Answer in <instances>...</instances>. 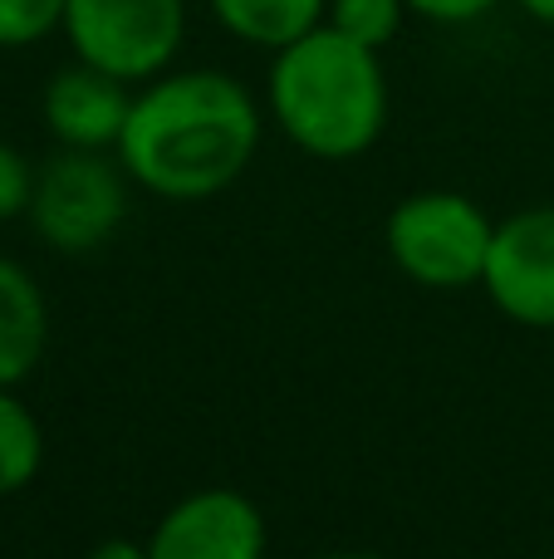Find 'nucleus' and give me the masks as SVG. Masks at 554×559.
<instances>
[{
	"mask_svg": "<svg viewBox=\"0 0 554 559\" xmlns=\"http://www.w3.org/2000/svg\"><path fill=\"white\" fill-rule=\"evenodd\" d=\"M128 187L133 177L113 153H79L59 147L35 182L29 231L59 255H94L128 222Z\"/></svg>",
	"mask_w": 554,
	"mask_h": 559,
	"instance_id": "4",
	"label": "nucleus"
},
{
	"mask_svg": "<svg viewBox=\"0 0 554 559\" xmlns=\"http://www.w3.org/2000/svg\"><path fill=\"white\" fill-rule=\"evenodd\" d=\"M520 10H526V15H535L540 25H550L554 29V0H516Z\"/></svg>",
	"mask_w": 554,
	"mask_h": 559,
	"instance_id": "17",
	"label": "nucleus"
},
{
	"mask_svg": "<svg viewBox=\"0 0 554 559\" xmlns=\"http://www.w3.org/2000/svg\"><path fill=\"white\" fill-rule=\"evenodd\" d=\"M320 559H383V555H373V550H329Z\"/></svg>",
	"mask_w": 554,
	"mask_h": 559,
	"instance_id": "18",
	"label": "nucleus"
},
{
	"mask_svg": "<svg viewBox=\"0 0 554 559\" xmlns=\"http://www.w3.org/2000/svg\"><path fill=\"white\" fill-rule=\"evenodd\" d=\"M35 182H39V167H29V157L20 153V147L0 143V222L29 216V202H35Z\"/></svg>",
	"mask_w": 554,
	"mask_h": 559,
	"instance_id": "14",
	"label": "nucleus"
},
{
	"mask_svg": "<svg viewBox=\"0 0 554 559\" xmlns=\"http://www.w3.org/2000/svg\"><path fill=\"white\" fill-rule=\"evenodd\" d=\"M128 108H133V84H123L108 69L84 64V59L59 69L39 98V114H45L55 143L79 147V153H113L123 138Z\"/></svg>",
	"mask_w": 554,
	"mask_h": 559,
	"instance_id": "8",
	"label": "nucleus"
},
{
	"mask_svg": "<svg viewBox=\"0 0 554 559\" xmlns=\"http://www.w3.org/2000/svg\"><path fill=\"white\" fill-rule=\"evenodd\" d=\"M64 39L74 59L123 84L167 74L186 39V0H69Z\"/></svg>",
	"mask_w": 554,
	"mask_h": 559,
	"instance_id": "5",
	"label": "nucleus"
},
{
	"mask_svg": "<svg viewBox=\"0 0 554 559\" xmlns=\"http://www.w3.org/2000/svg\"><path fill=\"white\" fill-rule=\"evenodd\" d=\"M402 15H412L408 0H329L324 25H334L339 35L359 39L369 49H388L402 29Z\"/></svg>",
	"mask_w": 554,
	"mask_h": 559,
	"instance_id": "12",
	"label": "nucleus"
},
{
	"mask_svg": "<svg viewBox=\"0 0 554 559\" xmlns=\"http://www.w3.org/2000/svg\"><path fill=\"white\" fill-rule=\"evenodd\" d=\"M45 466V427L15 388H0V496L25 491Z\"/></svg>",
	"mask_w": 554,
	"mask_h": 559,
	"instance_id": "11",
	"label": "nucleus"
},
{
	"mask_svg": "<svg viewBox=\"0 0 554 559\" xmlns=\"http://www.w3.org/2000/svg\"><path fill=\"white\" fill-rule=\"evenodd\" d=\"M88 559H153L147 555V540H123V535H113V540H98Z\"/></svg>",
	"mask_w": 554,
	"mask_h": 559,
	"instance_id": "16",
	"label": "nucleus"
},
{
	"mask_svg": "<svg viewBox=\"0 0 554 559\" xmlns=\"http://www.w3.org/2000/svg\"><path fill=\"white\" fill-rule=\"evenodd\" d=\"M261 104L221 69H167L133 94L113 157L162 202L231 192L261 147Z\"/></svg>",
	"mask_w": 554,
	"mask_h": 559,
	"instance_id": "1",
	"label": "nucleus"
},
{
	"mask_svg": "<svg viewBox=\"0 0 554 559\" xmlns=\"http://www.w3.org/2000/svg\"><path fill=\"white\" fill-rule=\"evenodd\" d=\"M49 348V305L39 280L0 255V388H20Z\"/></svg>",
	"mask_w": 554,
	"mask_h": 559,
	"instance_id": "9",
	"label": "nucleus"
},
{
	"mask_svg": "<svg viewBox=\"0 0 554 559\" xmlns=\"http://www.w3.org/2000/svg\"><path fill=\"white\" fill-rule=\"evenodd\" d=\"M550 79H554V55H550Z\"/></svg>",
	"mask_w": 554,
	"mask_h": 559,
	"instance_id": "19",
	"label": "nucleus"
},
{
	"mask_svg": "<svg viewBox=\"0 0 554 559\" xmlns=\"http://www.w3.org/2000/svg\"><path fill=\"white\" fill-rule=\"evenodd\" d=\"M64 10L69 0H0V49H25L64 29Z\"/></svg>",
	"mask_w": 554,
	"mask_h": 559,
	"instance_id": "13",
	"label": "nucleus"
},
{
	"mask_svg": "<svg viewBox=\"0 0 554 559\" xmlns=\"http://www.w3.org/2000/svg\"><path fill=\"white\" fill-rule=\"evenodd\" d=\"M550 559H554V555H550Z\"/></svg>",
	"mask_w": 554,
	"mask_h": 559,
	"instance_id": "20",
	"label": "nucleus"
},
{
	"mask_svg": "<svg viewBox=\"0 0 554 559\" xmlns=\"http://www.w3.org/2000/svg\"><path fill=\"white\" fill-rule=\"evenodd\" d=\"M265 550H270L265 511L231 486L186 491L147 535L153 559H265Z\"/></svg>",
	"mask_w": 554,
	"mask_h": 559,
	"instance_id": "6",
	"label": "nucleus"
},
{
	"mask_svg": "<svg viewBox=\"0 0 554 559\" xmlns=\"http://www.w3.org/2000/svg\"><path fill=\"white\" fill-rule=\"evenodd\" d=\"M481 289L510 324L554 334V206H526L496 222Z\"/></svg>",
	"mask_w": 554,
	"mask_h": 559,
	"instance_id": "7",
	"label": "nucleus"
},
{
	"mask_svg": "<svg viewBox=\"0 0 554 559\" xmlns=\"http://www.w3.org/2000/svg\"><path fill=\"white\" fill-rule=\"evenodd\" d=\"M216 15V25L226 35L245 39L255 49H285L300 35H310L314 25H324L329 0H206Z\"/></svg>",
	"mask_w": 554,
	"mask_h": 559,
	"instance_id": "10",
	"label": "nucleus"
},
{
	"mask_svg": "<svg viewBox=\"0 0 554 559\" xmlns=\"http://www.w3.org/2000/svg\"><path fill=\"white\" fill-rule=\"evenodd\" d=\"M501 0H408L412 15L432 20V25H471V20L491 15Z\"/></svg>",
	"mask_w": 554,
	"mask_h": 559,
	"instance_id": "15",
	"label": "nucleus"
},
{
	"mask_svg": "<svg viewBox=\"0 0 554 559\" xmlns=\"http://www.w3.org/2000/svg\"><path fill=\"white\" fill-rule=\"evenodd\" d=\"M496 241V222L467 192H412L383 222V246L412 285L422 289H471L481 285Z\"/></svg>",
	"mask_w": 554,
	"mask_h": 559,
	"instance_id": "3",
	"label": "nucleus"
},
{
	"mask_svg": "<svg viewBox=\"0 0 554 559\" xmlns=\"http://www.w3.org/2000/svg\"><path fill=\"white\" fill-rule=\"evenodd\" d=\"M275 128L320 163L363 157L388 128V69L383 49L339 35L334 25H314L294 45L275 49L265 79Z\"/></svg>",
	"mask_w": 554,
	"mask_h": 559,
	"instance_id": "2",
	"label": "nucleus"
}]
</instances>
